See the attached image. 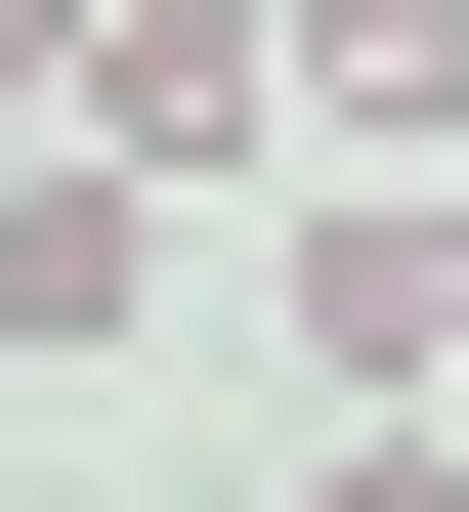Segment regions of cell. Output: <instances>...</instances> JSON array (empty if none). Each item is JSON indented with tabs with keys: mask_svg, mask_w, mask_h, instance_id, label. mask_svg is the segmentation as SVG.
I'll use <instances>...</instances> for the list:
<instances>
[{
	"mask_svg": "<svg viewBox=\"0 0 469 512\" xmlns=\"http://www.w3.org/2000/svg\"><path fill=\"white\" fill-rule=\"evenodd\" d=\"M469 86V0H299V128H427Z\"/></svg>",
	"mask_w": 469,
	"mask_h": 512,
	"instance_id": "4",
	"label": "cell"
},
{
	"mask_svg": "<svg viewBox=\"0 0 469 512\" xmlns=\"http://www.w3.org/2000/svg\"><path fill=\"white\" fill-rule=\"evenodd\" d=\"M171 299V171H0V342H128Z\"/></svg>",
	"mask_w": 469,
	"mask_h": 512,
	"instance_id": "3",
	"label": "cell"
},
{
	"mask_svg": "<svg viewBox=\"0 0 469 512\" xmlns=\"http://www.w3.org/2000/svg\"><path fill=\"white\" fill-rule=\"evenodd\" d=\"M0 128H43V0H0Z\"/></svg>",
	"mask_w": 469,
	"mask_h": 512,
	"instance_id": "6",
	"label": "cell"
},
{
	"mask_svg": "<svg viewBox=\"0 0 469 512\" xmlns=\"http://www.w3.org/2000/svg\"><path fill=\"white\" fill-rule=\"evenodd\" d=\"M256 512H469V427H384V384H342V427H299Z\"/></svg>",
	"mask_w": 469,
	"mask_h": 512,
	"instance_id": "5",
	"label": "cell"
},
{
	"mask_svg": "<svg viewBox=\"0 0 469 512\" xmlns=\"http://www.w3.org/2000/svg\"><path fill=\"white\" fill-rule=\"evenodd\" d=\"M43 128H86V171H171V214H256V128H299V0H43Z\"/></svg>",
	"mask_w": 469,
	"mask_h": 512,
	"instance_id": "1",
	"label": "cell"
},
{
	"mask_svg": "<svg viewBox=\"0 0 469 512\" xmlns=\"http://www.w3.org/2000/svg\"><path fill=\"white\" fill-rule=\"evenodd\" d=\"M299 342H342L384 427H469V214H342V256H299Z\"/></svg>",
	"mask_w": 469,
	"mask_h": 512,
	"instance_id": "2",
	"label": "cell"
}]
</instances>
